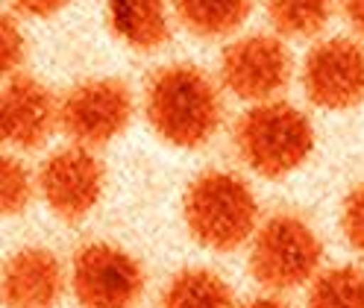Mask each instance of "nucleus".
Instances as JSON below:
<instances>
[{"label": "nucleus", "instance_id": "6ab92c4d", "mask_svg": "<svg viewBox=\"0 0 364 308\" xmlns=\"http://www.w3.org/2000/svg\"><path fill=\"white\" fill-rule=\"evenodd\" d=\"M24 48H27V41H24V33L18 30V24L6 15L4 18V74H15L21 68V62H24Z\"/></svg>", "mask_w": 364, "mask_h": 308}, {"label": "nucleus", "instance_id": "4be33fe9", "mask_svg": "<svg viewBox=\"0 0 364 308\" xmlns=\"http://www.w3.org/2000/svg\"><path fill=\"white\" fill-rule=\"evenodd\" d=\"M241 308H288V305L279 302L277 297H259V299H250V302L241 305Z\"/></svg>", "mask_w": 364, "mask_h": 308}, {"label": "nucleus", "instance_id": "f8f14e48", "mask_svg": "<svg viewBox=\"0 0 364 308\" xmlns=\"http://www.w3.org/2000/svg\"><path fill=\"white\" fill-rule=\"evenodd\" d=\"M109 27L132 50H156L171 38L165 0H106Z\"/></svg>", "mask_w": 364, "mask_h": 308}, {"label": "nucleus", "instance_id": "0eeeda50", "mask_svg": "<svg viewBox=\"0 0 364 308\" xmlns=\"http://www.w3.org/2000/svg\"><path fill=\"white\" fill-rule=\"evenodd\" d=\"M220 79L241 100H277L291 79V56L277 35H244L220 56Z\"/></svg>", "mask_w": 364, "mask_h": 308}, {"label": "nucleus", "instance_id": "20e7f679", "mask_svg": "<svg viewBox=\"0 0 364 308\" xmlns=\"http://www.w3.org/2000/svg\"><path fill=\"white\" fill-rule=\"evenodd\" d=\"M321 258L323 244L306 220L297 214H277L253 235L250 273L270 291H291L317 276Z\"/></svg>", "mask_w": 364, "mask_h": 308}, {"label": "nucleus", "instance_id": "f3484780", "mask_svg": "<svg viewBox=\"0 0 364 308\" xmlns=\"http://www.w3.org/2000/svg\"><path fill=\"white\" fill-rule=\"evenodd\" d=\"M33 200V176L12 156H4L0 165V203H4L6 214H21Z\"/></svg>", "mask_w": 364, "mask_h": 308}, {"label": "nucleus", "instance_id": "dca6fc26", "mask_svg": "<svg viewBox=\"0 0 364 308\" xmlns=\"http://www.w3.org/2000/svg\"><path fill=\"white\" fill-rule=\"evenodd\" d=\"M267 15L277 33L306 38L326 27L332 15V0H267Z\"/></svg>", "mask_w": 364, "mask_h": 308}, {"label": "nucleus", "instance_id": "6e6552de", "mask_svg": "<svg viewBox=\"0 0 364 308\" xmlns=\"http://www.w3.org/2000/svg\"><path fill=\"white\" fill-rule=\"evenodd\" d=\"M38 188L48 209L65 220L77 224L97 206L103 194V165L91 147L74 144L62 147L38 170Z\"/></svg>", "mask_w": 364, "mask_h": 308}, {"label": "nucleus", "instance_id": "2eb2a0df", "mask_svg": "<svg viewBox=\"0 0 364 308\" xmlns=\"http://www.w3.org/2000/svg\"><path fill=\"white\" fill-rule=\"evenodd\" d=\"M306 308H364V270L338 264L311 279Z\"/></svg>", "mask_w": 364, "mask_h": 308}, {"label": "nucleus", "instance_id": "423d86ee", "mask_svg": "<svg viewBox=\"0 0 364 308\" xmlns=\"http://www.w3.org/2000/svg\"><path fill=\"white\" fill-rule=\"evenodd\" d=\"M132 121V94L121 79L100 77L74 85L59 106L62 129L82 147L118 138Z\"/></svg>", "mask_w": 364, "mask_h": 308}, {"label": "nucleus", "instance_id": "1a4fd4ad", "mask_svg": "<svg viewBox=\"0 0 364 308\" xmlns=\"http://www.w3.org/2000/svg\"><path fill=\"white\" fill-rule=\"evenodd\" d=\"M303 88L321 109H353L364 103V48L350 38L314 44L303 65Z\"/></svg>", "mask_w": 364, "mask_h": 308}, {"label": "nucleus", "instance_id": "9b49d317", "mask_svg": "<svg viewBox=\"0 0 364 308\" xmlns=\"http://www.w3.org/2000/svg\"><path fill=\"white\" fill-rule=\"evenodd\" d=\"M62 291V264L48 247H24L6 261L4 299L9 308H53Z\"/></svg>", "mask_w": 364, "mask_h": 308}, {"label": "nucleus", "instance_id": "ddd939ff", "mask_svg": "<svg viewBox=\"0 0 364 308\" xmlns=\"http://www.w3.org/2000/svg\"><path fill=\"white\" fill-rule=\"evenodd\" d=\"M159 308H235V299L223 276L206 268H188L165 285Z\"/></svg>", "mask_w": 364, "mask_h": 308}, {"label": "nucleus", "instance_id": "412c9836", "mask_svg": "<svg viewBox=\"0 0 364 308\" xmlns=\"http://www.w3.org/2000/svg\"><path fill=\"white\" fill-rule=\"evenodd\" d=\"M344 12H347V21L353 24V30L358 35H364V0H344Z\"/></svg>", "mask_w": 364, "mask_h": 308}, {"label": "nucleus", "instance_id": "f03ea898", "mask_svg": "<svg viewBox=\"0 0 364 308\" xmlns=\"http://www.w3.org/2000/svg\"><path fill=\"white\" fill-rule=\"evenodd\" d=\"M182 217L197 244L230 253L256 235L259 200L238 173L206 170L188 185Z\"/></svg>", "mask_w": 364, "mask_h": 308}, {"label": "nucleus", "instance_id": "aec40b11", "mask_svg": "<svg viewBox=\"0 0 364 308\" xmlns=\"http://www.w3.org/2000/svg\"><path fill=\"white\" fill-rule=\"evenodd\" d=\"M12 4L24 12V15H33V18H48V15H56L59 9H65L71 0H12Z\"/></svg>", "mask_w": 364, "mask_h": 308}, {"label": "nucleus", "instance_id": "4468645a", "mask_svg": "<svg viewBox=\"0 0 364 308\" xmlns=\"http://www.w3.org/2000/svg\"><path fill=\"white\" fill-rule=\"evenodd\" d=\"M173 6L186 30L203 38H218L244 24L253 0H173Z\"/></svg>", "mask_w": 364, "mask_h": 308}, {"label": "nucleus", "instance_id": "a211bd4d", "mask_svg": "<svg viewBox=\"0 0 364 308\" xmlns=\"http://www.w3.org/2000/svg\"><path fill=\"white\" fill-rule=\"evenodd\" d=\"M341 226L353 244L355 253L364 255V182H358L344 200V211H341Z\"/></svg>", "mask_w": 364, "mask_h": 308}, {"label": "nucleus", "instance_id": "39448f33", "mask_svg": "<svg viewBox=\"0 0 364 308\" xmlns=\"http://www.w3.org/2000/svg\"><path fill=\"white\" fill-rule=\"evenodd\" d=\"M71 288L80 308H132L144 294V270L127 250L95 241L74 253Z\"/></svg>", "mask_w": 364, "mask_h": 308}, {"label": "nucleus", "instance_id": "9d476101", "mask_svg": "<svg viewBox=\"0 0 364 308\" xmlns=\"http://www.w3.org/2000/svg\"><path fill=\"white\" fill-rule=\"evenodd\" d=\"M59 121V106L53 94L33 77H12L0 100V132L6 144L33 150L48 141L53 123Z\"/></svg>", "mask_w": 364, "mask_h": 308}, {"label": "nucleus", "instance_id": "7ed1b4c3", "mask_svg": "<svg viewBox=\"0 0 364 308\" xmlns=\"http://www.w3.org/2000/svg\"><path fill=\"white\" fill-rule=\"evenodd\" d=\"M235 150L247 167H253L267 180H277V176L297 170L311 156L314 129L297 106L264 100L238 118Z\"/></svg>", "mask_w": 364, "mask_h": 308}, {"label": "nucleus", "instance_id": "f257e3e1", "mask_svg": "<svg viewBox=\"0 0 364 308\" xmlns=\"http://www.w3.org/2000/svg\"><path fill=\"white\" fill-rule=\"evenodd\" d=\"M144 115L162 141L194 150L206 144L223 118L215 82L194 65H165L144 85Z\"/></svg>", "mask_w": 364, "mask_h": 308}]
</instances>
